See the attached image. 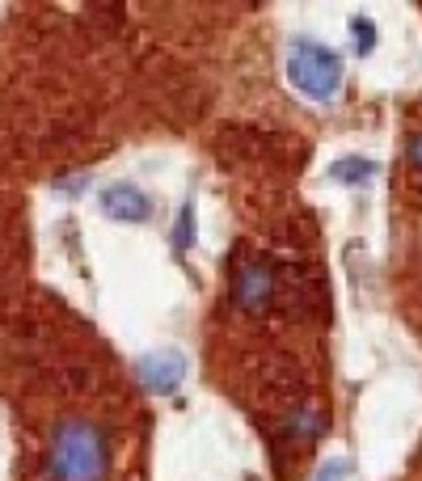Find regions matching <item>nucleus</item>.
<instances>
[{
  "instance_id": "obj_7",
  "label": "nucleus",
  "mask_w": 422,
  "mask_h": 481,
  "mask_svg": "<svg viewBox=\"0 0 422 481\" xmlns=\"http://www.w3.org/2000/svg\"><path fill=\"white\" fill-rule=\"evenodd\" d=\"M191 240H195V208L186 203V208L178 211V224H174V249L186 254V249H191Z\"/></svg>"
},
{
  "instance_id": "obj_10",
  "label": "nucleus",
  "mask_w": 422,
  "mask_h": 481,
  "mask_svg": "<svg viewBox=\"0 0 422 481\" xmlns=\"http://www.w3.org/2000/svg\"><path fill=\"white\" fill-rule=\"evenodd\" d=\"M406 157H410V165H414V169H422V131H418V135H410Z\"/></svg>"
},
{
  "instance_id": "obj_4",
  "label": "nucleus",
  "mask_w": 422,
  "mask_h": 481,
  "mask_svg": "<svg viewBox=\"0 0 422 481\" xmlns=\"http://www.w3.org/2000/svg\"><path fill=\"white\" fill-rule=\"evenodd\" d=\"M98 208L101 216H110L118 224H144L152 216V199L140 186H131V182H110V186H101Z\"/></svg>"
},
{
  "instance_id": "obj_6",
  "label": "nucleus",
  "mask_w": 422,
  "mask_h": 481,
  "mask_svg": "<svg viewBox=\"0 0 422 481\" xmlns=\"http://www.w3.org/2000/svg\"><path fill=\"white\" fill-rule=\"evenodd\" d=\"M376 160H368V157H342V160H334V182H342V186H368L376 177Z\"/></svg>"
},
{
  "instance_id": "obj_2",
  "label": "nucleus",
  "mask_w": 422,
  "mask_h": 481,
  "mask_svg": "<svg viewBox=\"0 0 422 481\" xmlns=\"http://www.w3.org/2000/svg\"><path fill=\"white\" fill-rule=\"evenodd\" d=\"M288 80H292L296 94L325 106L342 89V55L317 38H292L288 43Z\"/></svg>"
},
{
  "instance_id": "obj_3",
  "label": "nucleus",
  "mask_w": 422,
  "mask_h": 481,
  "mask_svg": "<svg viewBox=\"0 0 422 481\" xmlns=\"http://www.w3.org/2000/svg\"><path fill=\"white\" fill-rule=\"evenodd\" d=\"M186 355L182 351H152V355H140L135 359V376H140V385L148 393H157V397H169V393H178L182 380H186Z\"/></svg>"
},
{
  "instance_id": "obj_11",
  "label": "nucleus",
  "mask_w": 422,
  "mask_h": 481,
  "mask_svg": "<svg viewBox=\"0 0 422 481\" xmlns=\"http://www.w3.org/2000/svg\"><path fill=\"white\" fill-rule=\"evenodd\" d=\"M55 186L68 194H77V191H85V177H64V182H55Z\"/></svg>"
},
{
  "instance_id": "obj_5",
  "label": "nucleus",
  "mask_w": 422,
  "mask_h": 481,
  "mask_svg": "<svg viewBox=\"0 0 422 481\" xmlns=\"http://www.w3.org/2000/svg\"><path fill=\"white\" fill-rule=\"evenodd\" d=\"M271 296H275V271L266 266V262H241V271L232 279V300L245 308V313H262V308L271 305Z\"/></svg>"
},
{
  "instance_id": "obj_1",
  "label": "nucleus",
  "mask_w": 422,
  "mask_h": 481,
  "mask_svg": "<svg viewBox=\"0 0 422 481\" xmlns=\"http://www.w3.org/2000/svg\"><path fill=\"white\" fill-rule=\"evenodd\" d=\"M47 481H106L110 473V439L89 418H64L47 444L43 461Z\"/></svg>"
},
{
  "instance_id": "obj_9",
  "label": "nucleus",
  "mask_w": 422,
  "mask_h": 481,
  "mask_svg": "<svg viewBox=\"0 0 422 481\" xmlns=\"http://www.w3.org/2000/svg\"><path fill=\"white\" fill-rule=\"evenodd\" d=\"M346 469H351L346 461H329V465L317 473V481H342V477H346Z\"/></svg>"
},
{
  "instance_id": "obj_8",
  "label": "nucleus",
  "mask_w": 422,
  "mask_h": 481,
  "mask_svg": "<svg viewBox=\"0 0 422 481\" xmlns=\"http://www.w3.org/2000/svg\"><path fill=\"white\" fill-rule=\"evenodd\" d=\"M351 30H355V47H359V55H368V51L376 47V26L368 21V17H351Z\"/></svg>"
}]
</instances>
